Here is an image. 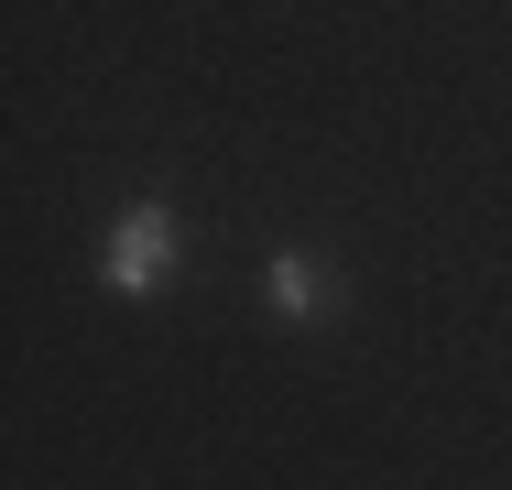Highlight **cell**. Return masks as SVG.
Segmentation results:
<instances>
[{"label": "cell", "instance_id": "7a4b0ae2", "mask_svg": "<svg viewBox=\"0 0 512 490\" xmlns=\"http://www.w3.org/2000/svg\"><path fill=\"white\" fill-rule=\"evenodd\" d=\"M273 305H284V316H316V305H327V294H316V262H306V251H284V262H273Z\"/></svg>", "mask_w": 512, "mask_h": 490}, {"label": "cell", "instance_id": "6da1fadb", "mask_svg": "<svg viewBox=\"0 0 512 490\" xmlns=\"http://www.w3.org/2000/svg\"><path fill=\"white\" fill-rule=\"evenodd\" d=\"M164 251H175V240H164V218H153V207H131V218H120V240H109V284L142 294L153 273H164Z\"/></svg>", "mask_w": 512, "mask_h": 490}]
</instances>
